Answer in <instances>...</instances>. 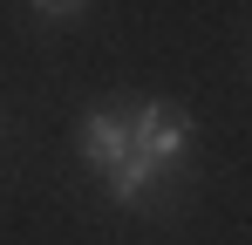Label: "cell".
Wrapping results in <instances>:
<instances>
[{
    "label": "cell",
    "instance_id": "obj_1",
    "mask_svg": "<svg viewBox=\"0 0 252 245\" xmlns=\"http://www.w3.org/2000/svg\"><path fill=\"white\" fill-rule=\"evenodd\" d=\"M116 109L129 122V150L150 163L157 177L170 184H184V170H191V109L184 102H170V95H116Z\"/></svg>",
    "mask_w": 252,
    "mask_h": 245
},
{
    "label": "cell",
    "instance_id": "obj_2",
    "mask_svg": "<svg viewBox=\"0 0 252 245\" xmlns=\"http://www.w3.org/2000/svg\"><path fill=\"white\" fill-rule=\"evenodd\" d=\"M75 157H82L95 177H109V170L129 157V122H123V109H116V95L75 116Z\"/></svg>",
    "mask_w": 252,
    "mask_h": 245
},
{
    "label": "cell",
    "instance_id": "obj_3",
    "mask_svg": "<svg viewBox=\"0 0 252 245\" xmlns=\"http://www.w3.org/2000/svg\"><path fill=\"white\" fill-rule=\"evenodd\" d=\"M89 14V0H34V7H21V21L34 28V34H62V28H82Z\"/></svg>",
    "mask_w": 252,
    "mask_h": 245
},
{
    "label": "cell",
    "instance_id": "obj_4",
    "mask_svg": "<svg viewBox=\"0 0 252 245\" xmlns=\"http://www.w3.org/2000/svg\"><path fill=\"white\" fill-rule=\"evenodd\" d=\"M0 136H7V102H0Z\"/></svg>",
    "mask_w": 252,
    "mask_h": 245
}]
</instances>
